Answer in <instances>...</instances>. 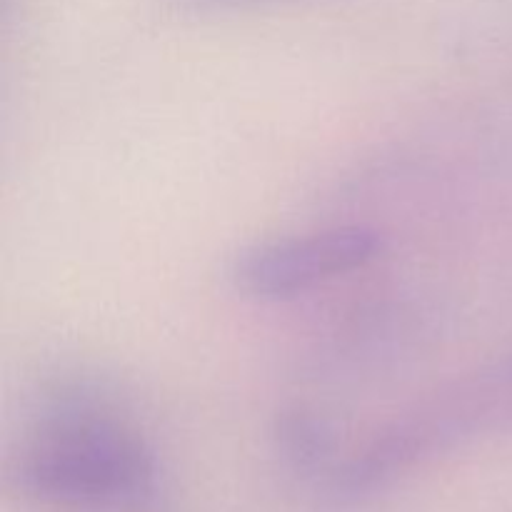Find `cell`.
<instances>
[{
	"instance_id": "cell-2",
	"label": "cell",
	"mask_w": 512,
	"mask_h": 512,
	"mask_svg": "<svg viewBox=\"0 0 512 512\" xmlns=\"http://www.w3.org/2000/svg\"><path fill=\"white\" fill-rule=\"evenodd\" d=\"M383 250L363 225L318 230L245 250L233 265L235 288L250 298L285 300L373 263Z\"/></svg>"
},
{
	"instance_id": "cell-1",
	"label": "cell",
	"mask_w": 512,
	"mask_h": 512,
	"mask_svg": "<svg viewBox=\"0 0 512 512\" xmlns=\"http://www.w3.org/2000/svg\"><path fill=\"white\" fill-rule=\"evenodd\" d=\"M10 478L20 493L45 505L118 508L150 493L155 458L123 418L85 400H65L20 438Z\"/></svg>"
},
{
	"instance_id": "cell-4",
	"label": "cell",
	"mask_w": 512,
	"mask_h": 512,
	"mask_svg": "<svg viewBox=\"0 0 512 512\" xmlns=\"http://www.w3.org/2000/svg\"><path fill=\"white\" fill-rule=\"evenodd\" d=\"M190 8H233V5H248V3H263V0H180Z\"/></svg>"
},
{
	"instance_id": "cell-3",
	"label": "cell",
	"mask_w": 512,
	"mask_h": 512,
	"mask_svg": "<svg viewBox=\"0 0 512 512\" xmlns=\"http://www.w3.org/2000/svg\"><path fill=\"white\" fill-rule=\"evenodd\" d=\"M280 448L298 468H315L330 453V435L320 420L295 413L280 423Z\"/></svg>"
}]
</instances>
